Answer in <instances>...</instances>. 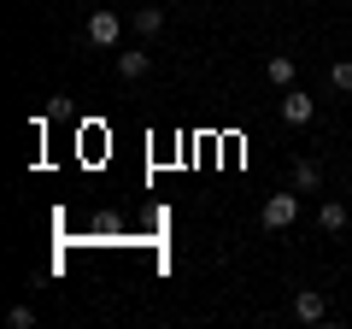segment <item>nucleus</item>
<instances>
[{
	"instance_id": "obj_1",
	"label": "nucleus",
	"mask_w": 352,
	"mask_h": 329,
	"mask_svg": "<svg viewBox=\"0 0 352 329\" xmlns=\"http://www.w3.org/2000/svg\"><path fill=\"white\" fill-rule=\"evenodd\" d=\"M118 36H124V18H118L112 6L88 12V41H94V47H118Z\"/></svg>"
},
{
	"instance_id": "obj_2",
	"label": "nucleus",
	"mask_w": 352,
	"mask_h": 329,
	"mask_svg": "<svg viewBox=\"0 0 352 329\" xmlns=\"http://www.w3.org/2000/svg\"><path fill=\"white\" fill-rule=\"evenodd\" d=\"M294 217H300V189H294V194H270V200H264V229H288Z\"/></svg>"
},
{
	"instance_id": "obj_3",
	"label": "nucleus",
	"mask_w": 352,
	"mask_h": 329,
	"mask_svg": "<svg viewBox=\"0 0 352 329\" xmlns=\"http://www.w3.org/2000/svg\"><path fill=\"white\" fill-rule=\"evenodd\" d=\"M282 118H288V124H311L317 118V100L305 89H282Z\"/></svg>"
},
{
	"instance_id": "obj_4",
	"label": "nucleus",
	"mask_w": 352,
	"mask_h": 329,
	"mask_svg": "<svg viewBox=\"0 0 352 329\" xmlns=\"http://www.w3.org/2000/svg\"><path fill=\"white\" fill-rule=\"evenodd\" d=\"M323 312H329V300L317 288H300L294 294V317H300V323H323Z\"/></svg>"
},
{
	"instance_id": "obj_5",
	"label": "nucleus",
	"mask_w": 352,
	"mask_h": 329,
	"mask_svg": "<svg viewBox=\"0 0 352 329\" xmlns=\"http://www.w3.org/2000/svg\"><path fill=\"white\" fill-rule=\"evenodd\" d=\"M317 182H323V164H317V159H294V189L311 194Z\"/></svg>"
},
{
	"instance_id": "obj_6",
	"label": "nucleus",
	"mask_w": 352,
	"mask_h": 329,
	"mask_svg": "<svg viewBox=\"0 0 352 329\" xmlns=\"http://www.w3.org/2000/svg\"><path fill=\"white\" fill-rule=\"evenodd\" d=\"M129 24H135L141 36H159V30H164V12H159V6H135V12H129Z\"/></svg>"
},
{
	"instance_id": "obj_7",
	"label": "nucleus",
	"mask_w": 352,
	"mask_h": 329,
	"mask_svg": "<svg viewBox=\"0 0 352 329\" xmlns=\"http://www.w3.org/2000/svg\"><path fill=\"white\" fill-rule=\"evenodd\" d=\"M317 224H323L329 235H340V229H346V206H340V200H323V206H317Z\"/></svg>"
},
{
	"instance_id": "obj_8",
	"label": "nucleus",
	"mask_w": 352,
	"mask_h": 329,
	"mask_svg": "<svg viewBox=\"0 0 352 329\" xmlns=\"http://www.w3.org/2000/svg\"><path fill=\"white\" fill-rule=\"evenodd\" d=\"M270 83L276 89H294V59L288 53H270Z\"/></svg>"
},
{
	"instance_id": "obj_9",
	"label": "nucleus",
	"mask_w": 352,
	"mask_h": 329,
	"mask_svg": "<svg viewBox=\"0 0 352 329\" xmlns=\"http://www.w3.org/2000/svg\"><path fill=\"white\" fill-rule=\"evenodd\" d=\"M147 53H118V76H147Z\"/></svg>"
},
{
	"instance_id": "obj_10",
	"label": "nucleus",
	"mask_w": 352,
	"mask_h": 329,
	"mask_svg": "<svg viewBox=\"0 0 352 329\" xmlns=\"http://www.w3.org/2000/svg\"><path fill=\"white\" fill-rule=\"evenodd\" d=\"M329 83H335V89H340V94H352V59H340V65H335V71H329Z\"/></svg>"
},
{
	"instance_id": "obj_11",
	"label": "nucleus",
	"mask_w": 352,
	"mask_h": 329,
	"mask_svg": "<svg viewBox=\"0 0 352 329\" xmlns=\"http://www.w3.org/2000/svg\"><path fill=\"white\" fill-rule=\"evenodd\" d=\"M6 323H12V329H30V323H36V312H30V306H12V317H6Z\"/></svg>"
}]
</instances>
